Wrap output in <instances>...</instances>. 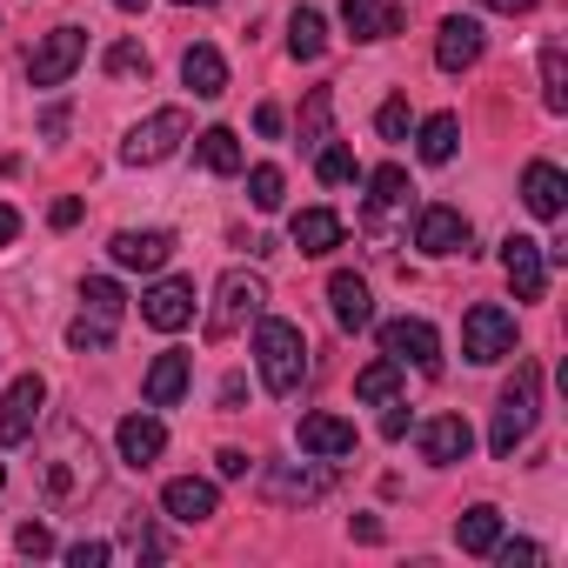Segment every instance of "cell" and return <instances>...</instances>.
I'll use <instances>...</instances> for the list:
<instances>
[{
    "label": "cell",
    "mask_w": 568,
    "mask_h": 568,
    "mask_svg": "<svg viewBox=\"0 0 568 568\" xmlns=\"http://www.w3.org/2000/svg\"><path fill=\"white\" fill-rule=\"evenodd\" d=\"M254 362H261L267 395H295L308 382V342H302V328L281 322V315H261L254 322Z\"/></svg>",
    "instance_id": "obj_1"
},
{
    "label": "cell",
    "mask_w": 568,
    "mask_h": 568,
    "mask_svg": "<svg viewBox=\"0 0 568 568\" xmlns=\"http://www.w3.org/2000/svg\"><path fill=\"white\" fill-rule=\"evenodd\" d=\"M535 415H541V368L535 362H521L515 368V382L501 388V408H495V428H488V448L508 462L528 435H535Z\"/></svg>",
    "instance_id": "obj_2"
},
{
    "label": "cell",
    "mask_w": 568,
    "mask_h": 568,
    "mask_svg": "<svg viewBox=\"0 0 568 568\" xmlns=\"http://www.w3.org/2000/svg\"><path fill=\"white\" fill-rule=\"evenodd\" d=\"M267 315V281L261 274H247V267H234V274H221V288H214V315H207V342H227V335H241L247 322H261Z\"/></svg>",
    "instance_id": "obj_3"
},
{
    "label": "cell",
    "mask_w": 568,
    "mask_h": 568,
    "mask_svg": "<svg viewBox=\"0 0 568 568\" xmlns=\"http://www.w3.org/2000/svg\"><path fill=\"white\" fill-rule=\"evenodd\" d=\"M181 141H187V108H161V114H148L141 128H128L121 161H128V168H154V161H168Z\"/></svg>",
    "instance_id": "obj_4"
},
{
    "label": "cell",
    "mask_w": 568,
    "mask_h": 568,
    "mask_svg": "<svg viewBox=\"0 0 568 568\" xmlns=\"http://www.w3.org/2000/svg\"><path fill=\"white\" fill-rule=\"evenodd\" d=\"M462 355H468L475 368H488V362L515 355V315H508V308H495V302H475V308H468V322H462Z\"/></svg>",
    "instance_id": "obj_5"
},
{
    "label": "cell",
    "mask_w": 568,
    "mask_h": 568,
    "mask_svg": "<svg viewBox=\"0 0 568 568\" xmlns=\"http://www.w3.org/2000/svg\"><path fill=\"white\" fill-rule=\"evenodd\" d=\"M382 355H388V362H402V368L415 362L422 375H442V335H435L422 315H402V322H388V328H382Z\"/></svg>",
    "instance_id": "obj_6"
},
{
    "label": "cell",
    "mask_w": 568,
    "mask_h": 568,
    "mask_svg": "<svg viewBox=\"0 0 568 568\" xmlns=\"http://www.w3.org/2000/svg\"><path fill=\"white\" fill-rule=\"evenodd\" d=\"M81 61H88V34H81V28H54V34L34 48V61H28V81H34V88H61V81H68Z\"/></svg>",
    "instance_id": "obj_7"
},
{
    "label": "cell",
    "mask_w": 568,
    "mask_h": 568,
    "mask_svg": "<svg viewBox=\"0 0 568 568\" xmlns=\"http://www.w3.org/2000/svg\"><path fill=\"white\" fill-rule=\"evenodd\" d=\"M41 408H48V382H41V375H21V382L8 388V402H0V448H21V442L34 435Z\"/></svg>",
    "instance_id": "obj_8"
},
{
    "label": "cell",
    "mask_w": 568,
    "mask_h": 568,
    "mask_svg": "<svg viewBox=\"0 0 568 568\" xmlns=\"http://www.w3.org/2000/svg\"><path fill=\"white\" fill-rule=\"evenodd\" d=\"M141 322H148V328H161V335L187 328V322H194V281H181V274L154 281V288L141 295Z\"/></svg>",
    "instance_id": "obj_9"
},
{
    "label": "cell",
    "mask_w": 568,
    "mask_h": 568,
    "mask_svg": "<svg viewBox=\"0 0 568 568\" xmlns=\"http://www.w3.org/2000/svg\"><path fill=\"white\" fill-rule=\"evenodd\" d=\"M501 267H508V281H515L521 302H541V288H548V247H541V241L508 234V241H501Z\"/></svg>",
    "instance_id": "obj_10"
},
{
    "label": "cell",
    "mask_w": 568,
    "mask_h": 568,
    "mask_svg": "<svg viewBox=\"0 0 568 568\" xmlns=\"http://www.w3.org/2000/svg\"><path fill=\"white\" fill-rule=\"evenodd\" d=\"M481 21H468V14H448L442 21V34H435V68L442 74H468L475 61H481Z\"/></svg>",
    "instance_id": "obj_11"
},
{
    "label": "cell",
    "mask_w": 568,
    "mask_h": 568,
    "mask_svg": "<svg viewBox=\"0 0 568 568\" xmlns=\"http://www.w3.org/2000/svg\"><path fill=\"white\" fill-rule=\"evenodd\" d=\"M415 247L422 254H462L468 247V214L462 207H422V221H415Z\"/></svg>",
    "instance_id": "obj_12"
},
{
    "label": "cell",
    "mask_w": 568,
    "mask_h": 568,
    "mask_svg": "<svg viewBox=\"0 0 568 568\" xmlns=\"http://www.w3.org/2000/svg\"><path fill=\"white\" fill-rule=\"evenodd\" d=\"M108 254H114L121 267H141V274H154V267L174 254V234H168V227H121V234L108 241Z\"/></svg>",
    "instance_id": "obj_13"
},
{
    "label": "cell",
    "mask_w": 568,
    "mask_h": 568,
    "mask_svg": "<svg viewBox=\"0 0 568 568\" xmlns=\"http://www.w3.org/2000/svg\"><path fill=\"white\" fill-rule=\"evenodd\" d=\"M402 207H408V174L388 161V168H375V174H368V207H362V227H368V234H382V227H388V214H402Z\"/></svg>",
    "instance_id": "obj_14"
},
{
    "label": "cell",
    "mask_w": 568,
    "mask_h": 568,
    "mask_svg": "<svg viewBox=\"0 0 568 568\" xmlns=\"http://www.w3.org/2000/svg\"><path fill=\"white\" fill-rule=\"evenodd\" d=\"M342 28L355 41H395L402 34V8L395 0H342Z\"/></svg>",
    "instance_id": "obj_15"
},
{
    "label": "cell",
    "mask_w": 568,
    "mask_h": 568,
    "mask_svg": "<svg viewBox=\"0 0 568 568\" xmlns=\"http://www.w3.org/2000/svg\"><path fill=\"white\" fill-rule=\"evenodd\" d=\"M328 308H335V322H342L348 335L375 328V295H368L362 274H335V281H328Z\"/></svg>",
    "instance_id": "obj_16"
},
{
    "label": "cell",
    "mask_w": 568,
    "mask_h": 568,
    "mask_svg": "<svg viewBox=\"0 0 568 568\" xmlns=\"http://www.w3.org/2000/svg\"><path fill=\"white\" fill-rule=\"evenodd\" d=\"M521 201H528L535 221H561V201H568L561 168H555V161H528V174H521Z\"/></svg>",
    "instance_id": "obj_17"
},
{
    "label": "cell",
    "mask_w": 568,
    "mask_h": 568,
    "mask_svg": "<svg viewBox=\"0 0 568 568\" xmlns=\"http://www.w3.org/2000/svg\"><path fill=\"white\" fill-rule=\"evenodd\" d=\"M468 448H475V428H468L462 415H435V422L422 428V455H428L435 468H455V462H468Z\"/></svg>",
    "instance_id": "obj_18"
},
{
    "label": "cell",
    "mask_w": 568,
    "mask_h": 568,
    "mask_svg": "<svg viewBox=\"0 0 568 568\" xmlns=\"http://www.w3.org/2000/svg\"><path fill=\"white\" fill-rule=\"evenodd\" d=\"M114 448H121V462H128V468H148V462H161L168 428H161L154 415H128V422L114 428Z\"/></svg>",
    "instance_id": "obj_19"
},
{
    "label": "cell",
    "mask_w": 568,
    "mask_h": 568,
    "mask_svg": "<svg viewBox=\"0 0 568 568\" xmlns=\"http://www.w3.org/2000/svg\"><path fill=\"white\" fill-rule=\"evenodd\" d=\"M161 508H168L174 521H187V528H194V521H207V515L221 508V495H214V481L181 475V481H168V488H161Z\"/></svg>",
    "instance_id": "obj_20"
},
{
    "label": "cell",
    "mask_w": 568,
    "mask_h": 568,
    "mask_svg": "<svg viewBox=\"0 0 568 568\" xmlns=\"http://www.w3.org/2000/svg\"><path fill=\"white\" fill-rule=\"evenodd\" d=\"M288 241H295L302 254H335V247H342V214H335V207H302V214L288 221Z\"/></svg>",
    "instance_id": "obj_21"
},
{
    "label": "cell",
    "mask_w": 568,
    "mask_h": 568,
    "mask_svg": "<svg viewBox=\"0 0 568 568\" xmlns=\"http://www.w3.org/2000/svg\"><path fill=\"white\" fill-rule=\"evenodd\" d=\"M187 382H194V362H187V355H154L141 395H148V408H174V402L187 395Z\"/></svg>",
    "instance_id": "obj_22"
},
{
    "label": "cell",
    "mask_w": 568,
    "mask_h": 568,
    "mask_svg": "<svg viewBox=\"0 0 568 568\" xmlns=\"http://www.w3.org/2000/svg\"><path fill=\"white\" fill-rule=\"evenodd\" d=\"M302 455H322V462L355 455V422H342V415H302Z\"/></svg>",
    "instance_id": "obj_23"
},
{
    "label": "cell",
    "mask_w": 568,
    "mask_h": 568,
    "mask_svg": "<svg viewBox=\"0 0 568 568\" xmlns=\"http://www.w3.org/2000/svg\"><path fill=\"white\" fill-rule=\"evenodd\" d=\"M181 81L194 88V101H221L227 94V61L214 48H187L181 54Z\"/></svg>",
    "instance_id": "obj_24"
},
{
    "label": "cell",
    "mask_w": 568,
    "mask_h": 568,
    "mask_svg": "<svg viewBox=\"0 0 568 568\" xmlns=\"http://www.w3.org/2000/svg\"><path fill=\"white\" fill-rule=\"evenodd\" d=\"M395 395H402V362H388V355H382V362H368V368L355 375V402H368V408H388Z\"/></svg>",
    "instance_id": "obj_25"
},
{
    "label": "cell",
    "mask_w": 568,
    "mask_h": 568,
    "mask_svg": "<svg viewBox=\"0 0 568 568\" xmlns=\"http://www.w3.org/2000/svg\"><path fill=\"white\" fill-rule=\"evenodd\" d=\"M455 541H462V555H488L495 541H501V508H468L462 521H455Z\"/></svg>",
    "instance_id": "obj_26"
},
{
    "label": "cell",
    "mask_w": 568,
    "mask_h": 568,
    "mask_svg": "<svg viewBox=\"0 0 568 568\" xmlns=\"http://www.w3.org/2000/svg\"><path fill=\"white\" fill-rule=\"evenodd\" d=\"M288 54H295V61H322V54H328V21H322L315 8H295V21H288Z\"/></svg>",
    "instance_id": "obj_27"
},
{
    "label": "cell",
    "mask_w": 568,
    "mask_h": 568,
    "mask_svg": "<svg viewBox=\"0 0 568 568\" xmlns=\"http://www.w3.org/2000/svg\"><path fill=\"white\" fill-rule=\"evenodd\" d=\"M194 154H201L207 174H241V141H234V128H207V134L194 141Z\"/></svg>",
    "instance_id": "obj_28"
},
{
    "label": "cell",
    "mask_w": 568,
    "mask_h": 568,
    "mask_svg": "<svg viewBox=\"0 0 568 568\" xmlns=\"http://www.w3.org/2000/svg\"><path fill=\"white\" fill-rule=\"evenodd\" d=\"M541 101H548V114H568V54H561V41L541 48Z\"/></svg>",
    "instance_id": "obj_29"
},
{
    "label": "cell",
    "mask_w": 568,
    "mask_h": 568,
    "mask_svg": "<svg viewBox=\"0 0 568 568\" xmlns=\"http://www.w3.org/2000/svg\"><path fill=\"white\" fill-rule=\"evenodd\" d=\"M455 141H462V121H455V114H428V121H422V161H428V168L455 161Z\"/></svg>",
    "instance_id": "obj_30"
},
{
    "label": "cell",
    "mask_w": 568,
    "mask_h": 568,
    "mask_svg": "<svg viewBox=\"0 0 568 568\" xmlns=\"http://www.w3.org/2000/svg\"><path fill=\"white\" fill-rule=\"evenodd\" d=\"M68 348H81V355H101V348H114V315H94V308H81V315H74V328H68Z\"/></svg>",
    "instance_id": "obj_31"
},
{
    "label": "cell",
    "mask_w": 568,
    "mask_h": 568,
    "mask_svg": "<svg viewBox=\"0 0 568 568\" xmlns=\"http://www.w3.org/2000/svg\"><path fill=\"white\" fill-rule=\"evenodd\" d=\"M267 488L288 495V501H322V495H328V475H308V468L295 475V468H281V475H267Z\"/></svg>",
    "instance_id": "obj_32"
},
{
    "label": "cell",
    "mask_w": 568,
    "mask_h": 568,
    "mask_svg": "<svg viewBox=\"0 0 568 568\" xmlns=\"http://www.w3.org/2000/svg\"><path fill=\"white\" fill-rule=\"evenodd\" d=\"M81 302H88L94 315H114V322H121V308H128V295H121V281H108V274L81 281Z\"/></svg>",
    "instance_id": "obj_33"
},
{
    "label": "cell",
    "mask_w": 568,
    "mask_h": 568,
    "mask_svg": "<svg viewBox=\"0 0 568 568\" xmlns=\"http://www.w3.org/2000/svg\"><path fill=\"white\" fill-rule=\"evenodd\" d=\"M328 114H335V94H328V88H315V94H308V108H302V141H308V148H322V141H328Z\"/></svg>",
    "instance_id": "obj_34"
},
{
    "label": "cell",
    "mask_w": 568,
    "mask_h": 568,
    "mask_svg": "<svg viewBox=\"0 0 568 568\" xmlns=\"http://www.w3.org/2000/svg\"><path fill=\"white\" fill-rule=\"evenodd\" d=\"M281 194H288L281 168H254V174H247V201H254L261 214H274V207H281Z\"/></svg>",
    "instance_id": "obj_35"
},
{
    "label": "cell",
    "mask_w": 568,
    "mask_h": 568,
    "mask_svg": "<svg viewBox=\"0 0 568 568\" xmlns=\"http://www.w3.org/2000/svg\"><path fill=\"white\" fill-rule=\"evenodd\" d=\"M315 174H322L328 187H342V181H355V154H348L342 141H322V154H315Z\"/></svg>",
    "instance_id": "obj_36"
},
{
    "label": "cell",
    "mask_w": 568,
    "mask_h": 568,
    "mask_svg": "<svg viewBox=\"0 0 568 568\" xmlns=\"http://www.w3.org/2000/svg\"><path fill=\"white\" fill-rule=\"evenodd\" d=\"M101 68H108V74H114V81H121V74H148V54H141V41H114V48H108V61H101Z\"/></svg>",
    "instance_id": "obj_37"
},
{
    "label": "cell",
    "mask_w": 568,
    "mask_h": 568,
    "mask_svg": "<svg viewBox=\"0 0 568 568\" xmlns=\"http://www.w3.org/2000/svg\"><path fill=\"white\" fill-rule=\"evenodd\" d=\"M488 555H495L501 568H535V561H541V548H535V541H495Z\"/></svg>",
    "instance_id": "obj_38"
},
{
    "label": "cell",
    "mask_w": 568,
    "mask_h": 568,
    "mask_svg": "<svg viewBox=\"0 0 568 568\" xmlns=\"http://www.w3.org/2000/svg\"><path fill=\"white\" fill-rule=\"evenodd\" d=\"M375 128H382V141H402V134H408V101L395 94V101H388V108L375 114Z\"/></svg>",
    "instance_id": "obj_39"
},
{
    "label": "cell",
    "mask_w": 568,
    "mask_h": 568,
    "mask_svg": "<svg viewBox=\"0 0 568 568\" xmlns=\"http://www.w3.org/2000/svg\"><path fill=\"white\" fill-rule=\"evenodd\" d=\"M14 548H21V555H34V561H41V555H54V535H48V528H41V521H28V528H21V535H14Z\"/></svg>",
    "instance_id": "obj_40"
},
{
    "label": "cell",
    "mask_w": 568,
    "mask_h": 568,
    "mask_svg": "<svg viewBox=\"0 0 568 568\" xmlns=\"http://www.w3.org/2000/svg\"><path fill=\"white\" fill-rule=\"evenodd\" d=\"M108 555H114L108 541H74V548H68V561H74V568H101Z\"/></svg>",
    "instance_id": "obj_41"
},
{
    "label": "cell",
    "mask_w": 568,
    "mask_h": 568,
    "mask_svg": "<svg viewBox=\"0 0 568 568\" xmlns=\"http://www.w3.org/2000/svg\"><path fill=\"white\" fill-rule=\"evenodd\" d=\"M382 435H388V442H402V435H408V408H402V395L388 402V415H382Z\"/></svg>",
    "instance_id": "obj_42"
},
{
    "label": "cell",
    "mask_w": 568,
    "mask_h": 568,
    "mask_svg": "<svg viewBox=\"0 0 568 568\" xmlns=\"http://www.w3.org/2000/svg\"><path fill=\"white\" fill-rule=\"evenodd\" d=\"M254 134H267V141L281 134V108H274V101H261V108H254Z\"/></svg>",
    "instance_id": "obj_43"
},
{
    "label": "cell",
    "mask_w": 568,
    "mask_h": 568,
    "mask_svg": "<svg viewBox=\"0 0 568 568\" xmlns=\"http://www.w3.org/2000/svg\"><path fill=\"white\" fill-rule=\"evenodd\" d=\"M41 134H48V141H61V134H68V108H61V101L41 114Z\"/></svg>",
    "instance_id": "obj_44"
},
{
    "label": "cell",
    "mask_w": 568,
    "mask_h": 568,
    "mask_svg": "<svg viewBox=\"0 0 568 568\" xmlns=\"http://www.w3.org/2000/svg\"><path fill=\"white\" fill-rule=\"evenodd\" d=\"M48 221H54V227H74V221H81V201H74V194H68V201H54V207H48Z\"/></svg>",
    "instance_id": "obj_45"
},
{
    "label": "cell",
    "mask_w": 568,
    "mask_h": 568,
    "mask_svg": "<svg viewBox=\"0 0 568 568\" xmlns=\"http://www.w3.org/2000/svg\"><path fill=\"white\" fill-rule=\"evenodd\" d=\"M214 462H221V475H227V481H241V475H247V455H241V448H221Z\"/></svg>",
    "instance_id": "obj_46"
},
{
    "label": "cell",
    "mask_w": 568,
    "mask_h": 568,
    "mask_svg": "<svg viewBox=\"0 0 568 568\" xmlns=\"http://www.w3.org/2000/svg\"><path fill=\"white\" fill-rule=\"evenodd\" d=\"M14 234H21V214H14L8 201H0V247H14Z\"/></svg>",
    "instance_id": "obj_47"
},
{
    "label": "cell",
    "mask_w": 568,
    "mask_h": 568,
    "mask_svg": "<svg viewBox=\"0 0 568 568\" xmlns=\"http://www.w3.org/2000/svg\"><path fill=\"white\" fill-rule=\"evenodd\" d=\"M481 8H495V14H535L541 0H481Z\"/></svg>",
    "instance_id": "obj_48"
},
{
    "label": "cell",
    "mask_w": 568,
    "mask_h": 568,
    "mask_svg": "<svg viewBox=\"0 0 568 568\" xmlns=\"http://www.w3.org/2000/svg\"><path fill=\"white\" fill-rule=\"evenodd\" d=\"M241 395H247V382H241V375H227V382H221V408H241Z\"/></svg>",
    "instance_id": "obj_49"
},
{
    "label": "cell",
    "mask_w": 568,
    "mask_h": 568,
    "mask_svg": "<svg viewBox=\"0 0 568 568\" xmlns=\"http://www.w3.org/2000/svg\"><path fill=\"white\" fill-rule=\"evenodd\" d=\"M348 528H355V541H382V521H375V515H355Z\"/></svg>",
    "instance_id": "obj_50"
},
{
    "label": "cell",
    "mask_w": 568,
    "mask_h": 568,
    "mask_svg": "<svg viewBox=\"0 0 568 568\" xmlns=\"http://www.w3.org/2000/svg\"><path fill=\"white\" fill-rule=\"evenodd\" d=\"M114 8H121V14H141V8H148V0H114Z\"/></svg>",
    "instance_id": "obj_51"
},
{
    "label": "cell",
    "mask_w": 568,
    "mask_h": 568,
    "mask_svg": "<svg viewBox=\"0 0 568 568\" xmlns=\"http://www.w3.org/2000/svg\"><path fill=\"white\" fill-rule=\"evenodd\" d=\"M174 8H214V0H174Z\"/></svg>",
    "instance_id": "obj_52"
},
{
    "label": "cell",
    "mask_w": 568,
    "mask_h": 568,
    "mask_svg": "<svg viewBox=\"0 0 568 568\" xmlns=\"http://www.w3.org/2000/svg\"><path fill=\"white\" fill-rule=\"evenodd\" d=\"M0 488H8V468H0Z\"/></svg>",
    "instance_id": "obj_53"
}]
</instances>
